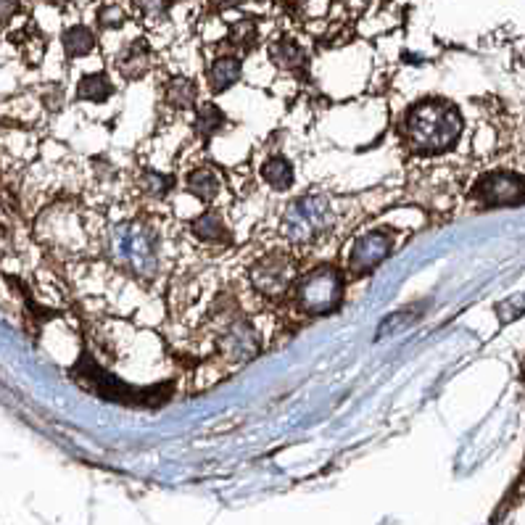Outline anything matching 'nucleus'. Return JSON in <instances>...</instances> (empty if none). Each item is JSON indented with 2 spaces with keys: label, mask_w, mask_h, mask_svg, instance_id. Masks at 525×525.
<instances>
[{
  "label": "nucleus",
  "mask_w": 525,
  "mask_h": 525,
  "mask_svg": "<svg viewBox=\"0 0 525 525\" xmlns=\"http://www.w3.org/2000/svg\"><path fill=\"white\" fill-rule=\"evenodd\" d=\"M114 93V85L109 82V77L103 72H95V74H88V77H82L80 80V90H77V95H80L82 101H106L109 95Z\"/></svg>",
  "instance_id": "nucleus-11"
},
{
  "label": "nucleus",
  "mask_w": 525,
  "mask_h": 525,
  "mask_svg": "<svg viewBox=\"0 0 525 525\" xmlns=\"http://www.w3.org/2000/svg\"><path fill=\"white\" fill-rule=\"evenodd\" d=\"M391 254V235L386 233H367L362 235L354 248H351V270L359 275H367L378 267L386 256Z\"/></svg>",
  "instance_id": "nucleus-5"
},
{
  "label": "nucleus",
  "mask_w": 525,
  "mask_h": 525,
  "mask_svg": "<svg viewBox=\"0 0 525 525\" xmlns=\"http://www.w3.org/2000/svg\"><path fill=\"white\" fill-rule=\"evenodd\" d=\"M462 117L454 106L441 101L420 103L409 111L407 117V138L412 148L423 154H436L454 146V140L460 138Z\"/></svg>",
  "instance_id": "nucleus-1"
},
{
  "label": "nucleus",
  "mask_w": 525,
  "mask_h": 525,
  "mask_svg": "<svg viewBox=\"0 0 525 525\" xmlns=\"http://www.w3.org/2000/svg\"><path fill=\"white\" fill-rule=\"evenodd\" d=\"M188 188H190V193H196L198 198L212 201V198L217 196L219 180L212 169H198V172H193V175L188 177Z\"/></svg>",
  "instance_id": "nucleus-15"
},
{
  "label": "nucleus",
  "mask_w": 525,
  "mask_h": 525,
  "mask_svg": "<svg viewBox=\"0 0 525 525\" xmlns=\"http://www.w3.org/2000/svg\"><path fill=\"white\" fill-rule=\"evenodd\" d=\"M140 8L146 16H164L169 8V0H140Z\"/></svg>",
  "instance_id": "nucleus-20"
},
{
  "label": "nucleus",
  "mask_w": 525,
  "mask_h": 525,
  "mask_svg": "<svg viewBox=\"0 0 525 525\" xmlns=\"http://www.w3.org/2000/svg\"><path fill=\"white\" fill-rule=\"evenodd\" d=\"M124 19H127V14H124V8L117 6V3H109V6H103L98 11V22H101L103 30H117V27L124 24Z\"/></svg>",
  "instance_id": "nucleus-17"
},
{
  "label": "nucleus",
  "mask_w": 525,
  "mask_h": 525,
  "mask_svg": "<svg viewBox=\"0 0 525 525\" xmlns=\"http://www.w3.org/2000/svg\"><path fill=\"white\" fill-rule=\"evenodd\" d=\"M291 280V267L288 262L278 259V256H272L267 262H262L254 270V283L262 288L264 293H278L283 291L285 285Z\"/></svg>",
  "instance_id": "nucleus-6"
},
{
  "label": "nucleus",
  "mask_w": 525,
  "mask_h": 525,
  "mask_svg": "<svg viewBox=\"0 0 525 525\" xmlns=\"http://www.w3.org/2000/svg\"><path fill=\"white\" fill-rule=\"evenodd\" d=\"M222 124H225V114L214 106V103H206V106H201V111H198V119H196V127L204 135H214L217 130H222Z\"/></svg>",
  "instance_id": "nucleus-16"
},
{
  "label": "nucleus",
  "mask_w": 525,
  "mask_h": 525,
  "mask_svg": "<svg viewBox=\"0 0 525 525\" xmlns=\"http://www.w3.org/2000/svg\"><path fill=\"white\" fill-rule=\"evenodd\" d=\"M140 183H143V190L151 193V196H164L169 190V185H172V180L164 175H156V172H143Z\"/></svg>",
  "instance_id": "nucleus-19"
},
{
  "label": "nucleus",
  "mask_w": 525,
  "mask_h": 525,
  "mask_svg": "<svg viewBox=\"0 0 525 525\" xmlns=\"http://www.w3.org/2000/svg\"><path fill=\"white\" fill-rule=\"evenodd\" d=\"M119 72H122L127 80L143 77V74L148 72V43L135 40L132 45H127L122 56H119Z\"/></svg>",
  "instance_id": "nucleus-7"
},
{
  "label": "nucleus",
  "mask_w": 525,
  "mask_h": 525,
  "mask_svg": "<svg viewBox=\"0 0 525 525\" xmlns=\"http://www.w3.org/2000/svg\"><path fill=\"white\" fill-rule=\"evenodd\" d=\"M238 77H241V61L233 59V56H225V59L214 61V66L209 69V74H206V80H209L214 93L227 90L233 82H238Z\"/></svg>",
  "instance_id": "nucleus-8"
},
{
  "label": "nucleus",
  "mask_w": 525,
  "mask_h": 525,
  "mask_svg": "<svg viewBox=\"0 0 525 525\" xmlns=\"http://www.w3.org/2000/svg\"><path fill=\"white\" fill-rule=\"evenodd\" d=\"M475 198L483 206H518L525 201V177L512 172H491L475 185Z\"/></svg>",
  "instance_id": "nucleus-4"
},
{
  "label": "nucleus",
  "mask_w": 525,
  "mask_h": 525,
  "mask_svg": "<svg viewBox=\"0 0 525 525\" xmlns=\"http://www.w3.org/2000/svg\"><path fill=\"white\" fill-rule=\"evenodd\" d=\"M61 43H64L66 56H72V59H77V56H88V53L93 51L95 37H93V32L88 30V27H82V24H77V27H69V30L64 32V37H61Z\"/></svg>",
  "instance_id": "nucleus-10"
},
{
  "label": "nucleus",
  "mask_w": 525,
  "mask_h": 525,
  "mask_svg": "<svg viewBox=\"0 0 525 525\" xmlns=\"http://www.w3.org/2000/svg\"><path fill=\"white\" fill-rule=\"evenodd\" d=\"M164 98L172 109H190L193 101H196V88H193V82L188 77H175V80H169L167 90H164Z\"/></svg>",
  "instance_id": "nucleus-12"
},
{
  "label": "nucleus",
  "mask_w": 525,
  "mask_h": 525,
  "mask_svg": "<svg viewBox=\"0 0 525 525\" xmlns=\"http://www.w3.org/2000/svg\"><path fill=\"white\" fill-rule=\"evenodd\" d=\"M343 293V278L336 267H317L301 278L296 299L309 314H328L338 307Z\"/></svg>",
  "instance_id": "nucleus-3"
},
{
  "label": "nucleus",
  "mask_w": 525,
  "mask_h": 525,
  "mask_svg": "<svg viewBox=\"0 0 525 525\" xmlns=\"http://www.w3.org/2000/svg\"><path fill=\"white\" fill-rule=\"evenodd\" d=\"M51 3H59V6H61V3H66V0H51Z\"/></svg>",
  "instance_id": "nucleus-22"
},
{
  "label": "nucleus",
  "mask_w": 525,
  "mask_h": 525,
  "mask_svg": "<svg viewBox=\"0 0 525 525\" xmlns=\"http://www.w3.org/2000/svg\"><path fill=\"white\" fill-rule=\"evenodd\" d=\"M74 378L80 380V386H85L93 394L109 399V402L130 404V407H159L164 404V399H169V386H156V388H132L124 386L122 380L111 378L109 372L101 370L95 365L93 359L85 357L77 362L74 367Z\"/></svg>",
  "instance_id": "nucleus-2"
},
{
  "label": "nucleus",
  "mask_w": 525,
  "mask_h": 525,
  "mask_svg": "<svg viewBox=\"0 0 525 525\" xmlns=\"http://www.w3.org/2000/svg\"><path fill=\"white\" fill-rule=\"evenodd\" d=\"M209 3H212V8H217V11H222V8L235 6V3H238V0H209Z\"/></svg>",
  "instance_id": "nucleus-21"
},
{
  "label": "nucleus",
  "mask_w": 525,
  "mask_h": 525,
  "mask_svg": "<svg viewBox=\"0 0 525 525\" xmlns=\"http://www.w3.org/2000/svg\"><path fill=\"white\" fill-rule=\"evenodd\" d=\"M230 40L235 45H241V48H251L256 40V27L254 22H238L233 24V30H230Z\"/></svg>",
  "instance_id": "nucleus-18"
},
{
  "label": "nucleus",
  "mask_w": 525,
  "mask_h": 525,
  "mask_svg": "<svg viewBox=\"0 0 525 525\" xmlns=\"http://www.w3.org/2000/svg\"><path fill=\"white\" fill-rule=\"evenodd\" d=\"M193 235L201 241L209 243H225L227 241V227L217 212H206L193 222Z\"/></svg>",
  "instance_id": "nucleus-9"
},
{
  "label": "nucleus",
  "mask_w": 525,
  "mask_h": 525,
  "mask_svg": "<svg viewBox=\"0 0 525 525\" xmlns=\"http://www.w3.org/2000/svg\"><path fill=\"white\" fill-rule=\"evenodd\" d=\"M262 175L275 190H288L293 183L291 164H288L285 159H280V156H275V159H270L267 164H264Z\"/></svg>",
  "instance_id": "nucleus-14"
},
{
  "label": "nucleus",
  "mask_w": 525,
  "mask_h": 525,
  "mask_svg": "<svg viewBox=\"0 0 525 525\" xmlns=\"http://www.w3.org/2000/svg\"><path fill=\"white\" fill-rule=\"evenodd\" d=\"M270 59L278 66H283V69H301V66H307V56H304V51H301L296 43H291V40H283V43L272 45Z\"/></svg>",
  "instance_id": "nucleus-13"
}]
</instances>
